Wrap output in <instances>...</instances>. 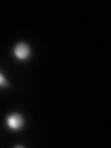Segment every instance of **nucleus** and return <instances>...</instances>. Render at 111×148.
I'll return each instance as SVG.
<instances>
[{
  "label": "nucleus",
  "mask_w": 111,
  "mask_h": 148,
  "mask_svg": "<svg viewBox=\"0 0 111 148\" xmlns=\"http://www.w3.org/2000/svg\"><path fill=\"white\" fill-rule=\"evenodd\" d=\"M15 54L18 58H26L30 54V48L26 44L21 43L15 47Z\"/></svg>",
  "instance_id": "nucleus-2"
},
{
  "label": "nucleus",
  "mask_w": 111,
  "mask_h": 148,
  "mask_svg": "<svg viewBox=\"0 0 111 148\" xmlns=\"http://www.w3.org/2000/svg\"><path fill=\"white\" fill-rule=\"evenodd\" d=\"M8 124L11 129L18 130L22 127L23 125V119L21 115L18 114H13L8 119Z\"/></svg>",
  "instance_id": "nucleus-1"
},
{
  "label": "nucleus",
  "mask_w": 111,
  "mask_h": 148,
  "mask_svg": "<svg viewBox=\"0 0 111 148\" xmlns=\"http://www.w3.org/2000/svg\"><path fill=\"white\" fill-rule=\"evenodd\" d=\"M8 82L6 81V79L4 78V76L0 73V86H7Z\"/></svg>",
  "instance_id": "nucleus-3"
}]
</instances>
